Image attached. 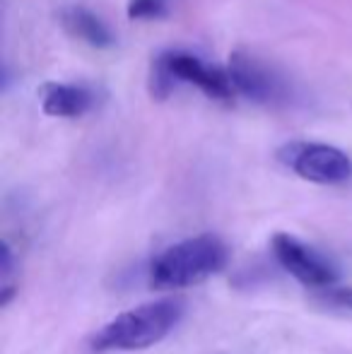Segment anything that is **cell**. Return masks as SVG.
<instances>
[{
	"label": "cell",
	"mask_w": 352,
	"mask_h": 354,
	"mask_svg": "<svg viewBox=\"0 0 352 354\" xmlns=\"http://www.w3.org/2000/svg\"><path fill=\"white\" fill-rule=\"evenodd\" d=\"M183 316V301L160 299L118 313L89 337L92 352H136L165 340Z\"/></svg>",
	"instance_id": "6da1fadb"
},
{
	"label": "cell",
	"mask_w": 352,
	"mask_h": 354,
	"mask_svg": "<svg viewBox=\"0 0 352 354\" xmlns=\"http://www.w3.org/2000/svg\"><path fill=\"white\" fill-rule=\"evenodd\" d=\"M270 251L275 256L277 266L287 275L295 277L297 282L306 284V287L326 289L338 282V270H335L333 263L321 251H316L314 246L297 239L295 234H287V232L272 234Z\"/></svg>",
	"instance_id": "5b68a950"
},
{
	"label": "cell",
	"mask_w": 352,
	"mask_h": 354,
	"mask_svg": "<svg viewBox=\"0 0 352 354\" xmlns=\"http://www.w3.org/2000/svg\"><path fill=\"white\" fill-rule=\"evenodd\" d=\"M326 299H328V301H333V304H338V306H343V308H350V311H352V287L328 289Z\"/></svg>",
	"instance_id": "30bf717a"
},
{
	"label": "cell",
	"mask_w": 352,
	"mask_h": 354,
	"mask_svg": "<svg viewBox=\"0 0 352 354\" xmlns=\"http://www.w3.org/2000/svg\"><path fill=\"white\" fill-rule=\"evenodd\" d=\"M176 82L196 84L210 99H220V102H230L237 94L230 73L220 71V68L205 66L201 58L191 56V53H181V51L162 53L152 63L150 94L155 99H167Z\"/></svg>",
	"instance_id": "3957f363"
},
{
	"label": "cell",
	"mask_w": 352,
	"mask_h": 354,
	"mask_svg": "<svg viewBox=\"0 0 352 354\" xmlns=\"http://www.w3.org/2000/svg\"><path fill=\"white\" fill-rule=\"evenodd\" d=\"M169 0H128V17L131 19H160L167 15Z\"/></svg>",
	"instance_id": "9c48e42d"
},
{
	"label": "cell",
	"mask_w": 352,
	"mask_h": 354,
	"mask_svg": "<svg viewBox=\"0 0 352 354\" xmlns=\"http://www.w3.org/2000/svg\"><path fill=\"white\" fill-rule=\"evenodd\" d=\"M227 73L237 92L259 104H275L287 97V87L280 75L246 51L232 53Z\"/></svg>",
	"instance_id": "8992f818"
},
{
	"label": "cell",
	"mask_w": 352,
	"mask_h": 354,
	"mask_svg": "<svg viewBox=\"0 0 352 354\" xmlns=\"http://www.w3.org/2000/svg\"><path fill=\"white\" fill-rule=\"evenodd\" d=\"M277 159L299 178L321 186H335L352 178V159L333 145L287 142L277 149Z\"/></svg>",
	"instance_id": "277c9868"
},
{
	"label": "cell",
	"mask_w": 352,
	"mask_h": 354,
	"mask_svg": "<svg viewBox=\"0 0 352 354\" xmlns=\"http://www.w3.org/2000/svg\"><path fill=\"white\" fill-rule=\"evenodd\" d=\"M230 263V248L217 234H198L183 241L172 243L169 248L152 258L150 287L155 289H181L191 287L210 275L225 270Z\"/></svg>",
	"instance_id": "7a4b0ae2"
},
{
	"label": "cell",
	"mask_w": 352,
	"mask_h": 354,
	"mask_svg": "<svg viewBox=\"0 0 352 354\" xmlns=\"http://www.w3.org/2000/svg\"><path fill=\"white\" fill-rule=\"evenodd\" d=\"M41 94V109L48 116L58 118H77L92 106V92L80 84H58L48 82L39 89Z\"/></svg>",
	"instance_id": "52a82bcc"
},
{
	"label": "cell",
	"mask_w": 352,
	"mask_h": 354,
	"mask_svg": "<svg viewBox=\"0 0 352 354\" xmlns=\"http://www.w3.org/2000/svg\"><path fill=\"white\" fill-rule=\"evenodd\" d=\"M61 24L71 37L80 39V41H85L94 48H109L113 44V37L106 29V24L97 15L89 12L87 8H80V5H71V8L63 10Z\"/></svg>",
	"instance_id": "ba28073f"
}]
</instances>
